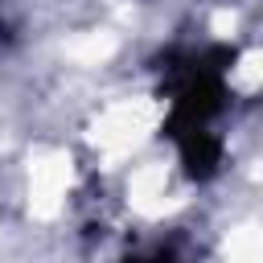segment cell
Returning a JSON list of instances; mask_svg holds the SVG:
<instances>
[{"label":"cell","mask_w":263,"mask_h":263,"mask_svg":"<svg viewBox=\"0 0 263 263\" xmlns=\"http://www.w3.org/2000/svg\"><path fill=\"white\" fill-rule=\"evenodd\" d=\"M160 115H164V107L156 99H119L90 123V144L107 164H119L123 156H132L148 144Z\"/></svg>","instance_id":"obj_1"},{"label":"cell","mask_w":263,"mask_h":263,"mask_svg":"<svg viewBox=\"0 0 263 263\" xmlns=\"http://www.w3.org/2000/svg\"><path fill=\"white\" fill-rule=\"evenodd\" d=\"M74 181V164L62 148H41L29 156V214L49 222L62 214L66 193Z\"/></svg>","instance_id":"obj_2"},{"label":"cell","mask_w":263,"mask_h":263,"mask_svg":"<svg viewBox=\"0 0 263 263\" xmlns=\"http://www.w3.org/2000/svg\"><path fill=\"white\" fill-rule=\"evenodd\" d=\"M127 201H132V210L144 214V218H160V214H168V210L181 205V197L168 193V173H164V164H144V168H136L132 185H127Z\"/></svg>","instance_id":"obj_3"},{"label":"cell","mask_w":263,"mask_h":263,"mask_svg":"<svg viewBox=\"0 0 263 263\" xmlns=\"http://www.w3.org/2000/svg\"><path fill=\"white\" fill-rule=\"evenodd\" d=\"M115 53V37L111 33H78L66 41V58H74L78 66H99Z\"/></svg>","instance_id":"obj_4"},{"label":"cell","mask_w":263,"mask_h":263,"mask_svg":"<svg viewBox=\"0 0 263 263\" xmlns=\"http://www.w3.org/2000/svg\"><path fill=\"white\" fill-rule=\"evenodd\" d=\"M222 255H226L230 263H259V259H263V230H259L255 222H247V226L230 230V238H226Z\"/></svg>","instance_id":"obj_5"},{"label":"cell","mask_w":263,"mask_h":263,"mask_svg":"<svg viewBox=\"0 0 263 263\" xmlns=\"http://www.w3.org/2000/svg\"><path fill=\"white\" fill-rule=\"evenodd\" d=\"M230 82L238 86V90H259V82H263V53L259 49H247L242 58H238V66H234V74H230Z\"/></svg>","instance_id":"obj_6"},{"label":"cell","mask_w":263,"mask_h":263,"mask_svg":"<svg viewBox=\"0 0 263 263\" xmlns=\"http://www.w3.org/2000/svg\"><path fill=\"white\" fill-rule=\"evenodd\" d=\"M210 25H214V33H218V37H230L238 21H234V12H226V8H222V12H214V21H210Z\"/></svg>","instance_id":"obj_7"}]
</instances>
